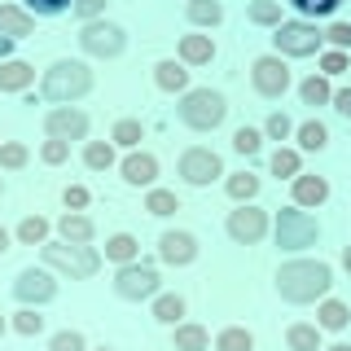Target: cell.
Returning <instances> with one entry per match:
<instances>
[{
    "instance_id": "1f68e13d",
    "label": "cell",
    "mask_w": 351,
    "mask_h": 351,
    "mask_svg": "<svg viewBox=\"0 0 351 351\" xmlns=\"http://www.w3.org/2000/svg\"><path fill=\"white\" fill-rule=\"evenodd\" d=\"M49 219H44V215H27V219H22V224L14 228V237L22 241V246H44V241H49Z\"/></svg>"
},
{
    "instance_id": "680465c9",
    "label": "cell",
    "mask_w": 351,
    "mask_h": 351,
    "mask_svg": "<svg viewBox=\"0 0 351 351\" xmlns=\"http://www.w3.org/2000/svg\"><path fill=\"white\" fill-rule=\"evenodd\" d=\"M97 351H114V347H97Z\"/></svg>"
},
{
    "instance_id": "603a6c76",
    "label": "cell",
    "mask_w": 351,
    "mask_h": 351,
    "mask_svg": "<svg viewBox=\"0 0 351 351\" xmlns=\"http://www.w3.org/2000/svg\"><path fill=\"white\" fill-rule=\"evenodd\" d=\"M184 18H189V27H219L224 5L219 0H184Z\"/></svg>"
},
{
    "instance_id": "8fae6325",
    "label": "cell",
    "mask_w": 351,
    "mask_h": 351,
    "mask_svg": "<svg viewBox=\"0 0 351 351\" xmlns=\"http://www.w3.org/2000/svg\"><path fill=\"white\" fill-rule=\"evenodd\" d=\"M176 176H180L184 184H193V189H202V184H211L215 176H224V158H219L215 149H206V145H189L180 154V162H176Z\"/></svg>"
},
{
    "instance_id": "ffe728a7",
    "label": "cell",
    "mask_w": 351,
    "mask_h": 351,
    "mask_svg": "<svg viewBox=\"0 0 351 351\" xmlns=\"http://www.w3.org/2000/svg\"><path fill=\"white\" fill-rule=\"evenodd\" d=\"M154 84H158L162 93H189V66L176 62V58H162L154 66Z\"/></svg>"
},
{
    "instance_id": "74e56055",
    "label": "cell",
    "mask_w": 351,
    "mask_h": 351,
    "mask_svg": "<svg viewBox=\"0 0 351 351\" xmlns=\"http://www.w3.org/2000/svg\"><path fill=\"white\" fill-rule=\"evenodd\" d=\"M31 162V149L22 141H0V167L5 171H22Z\"/></svg>"
},
{
    "instance_id": "9c48e42d",
    "label": "cell",
    "mask_w": 351,
    "mask_h": 351,
    "mask_svg": "<svg viewBox=\"0 0 351 351\" xmlns=\"http://www.w3.org/2000/svg\"><path fill=\"white\" fill-rule=\"evenodd\" d=\"M80 49L88 53V58H119V53L128 49V31L119 27V22H84L80 27Z\"/></svg>"
},
{
    "instance_id": "8992f818",
    "label": "cell",
    "mask_w": 351,
    "mask_h": 351,
    "mask_svg": "<svg viewBox=\"0 0 351 351\" xmlns=\"http://www.w3.org/2000/svg\"><path fill=\"white\" fill-rule=\"evenodd\" d=\"M277 36H272V44H277V58H312L316 49H321V31H316V22L307 18H285L281 27H272Z\"/></svg>"
},
{
    "instance_id": "52a82bcc",
    "label": "cell",
    "mask_w": 351,
    "mask_h": 351,
    "mask_svg": "<svg viewBox=\"0 0 351 351\" xmlns=\"http://www.w3.org/2000/svg\"><path fill=\"white\" fill-rule=\"evenodd\" d=\"M158 290H162V277H158V268L145 263V259H132V263H123V268L114 272V294L128 299V303L154 299Z\"/></svg>"
},
{
    "instance_id": "4316f807",
    "label": "cell",
    "mask_w": 351,
    "mask_h": 351,
    "mask_svg": "<svg viewBox=\"0 0 351 351\" xmlns=\"http://www.w3.org/2000/svg\"><path fill=\"white\" fill-rule=\"evenodd\" d=\"M154 307H149V312H154V321H158V325H180V316H184V299H180V294H154V299H149Z\"/></svg>"
},
{
    "instance_id": "ac0fdd59",
    "label": "cell",
    "mask_w": 351,
    "mask_h": 351,
    "mask_svg": "<svg viewBox=\"0 0 351 351\" xmlns=\"http://www.w3.org/2000/svg\"><path fill=\"white\" fill-rule=\"evenodd\" d=\"M0 36H9V40L36 36V14H27L22 5H0Z\"/></svg>"
},
{
    "instance_id": "b9f144b4",
    "label": "cell",
    "mask_w": 351,
    "mask_h": 351,
    "mask_svg": "<svg viewBox=\"0 0 351 351\" xmlns=\"http://www.w3.org/2000/svg\"><path fill=\"white\" fill-rule=\"evenodd\" d=\"M71 5H75V0H22V9H27V14H36V18H58Z\"/></svg>"
},
{
    "instance_id": "836d02e7",
    "label": "cell",
    "mask_w": 351,
    "mask_h": 351,
    "mask_svg": "<svg viewBox=\"0 0 351 351\" xmlns=\"http://www.w3.org/2000/svg\"><path fill=\"white\" fill-rule=\"evenodd\" d=\"M224 193L233 197V202H255V193H259V176H250V171L228 176V180H224Z\"/></svg>"
},
{
    "instance_id": "d6a6232c",
    "label": "cell",
    "mask_w": 351,
    "mask_h": 351,
    "mask_svg": "<svg viewBox=\"0 0 351 351\" xmlns=\"http://www.w3.org/2000/svg\"><path fill=\"white\" fill-rule=\"evenodd\" d=\"M268 171H272V176H281V180H294V176L303 171V154H299V149H285V145H281V149L268 158Z\"/></svg>"
},
{
    "instance_id": "bcb514c9",
    "label": "cell",
    "mask_w": 351,
    "mask_h": 351,
    "mask_svg": "<svg viewBox=\"0 0 351 351\" xmlns=\"http://www.w3.org/2000/svg\"><path fill=\"white\" fill-rule=\"evenodd\" d=\"M106 5H110V0H75L71 14L80 22H97V18H106Z\"/></svg>"
},
{
    "instance_id": "7dc6e473",
    "label": "cell",
    "mask_w": 351,
    "mask_h": 351,
    "mask_svg": "<svg viewBox=\"0 0 351 351\" xmlns=\"http://www.w3.org/2000/svg\"><path fill=\"white\" fill-rule=\"evenodd\" d=\"M88 202H93V193H88L84 184H66V189H62V206H66V211H84Z\"/></svg>"
},
{
    "instance_id": "e575fe53",
    "label": "cell",
    "mask_w": 351,
    "mask_h": 351,
    "mask_svg": "<svg viewBox=\"0 0 351 351\" xmlns=\"http://www.w3.org/2000/svg\"><path fill=\"white\" fill-rule=\"evenodd\" d=\"M246 18L255 22V27H281L285 14H281V0H250Z\"/></svg>"
},
{
    "instance_id": "44dd1931",
    "label": "cell",
    "mask_w": 351,
    "mask_h": 351,
    "mask_svg": "<svg viewBox=\"0 0 351 351\" xmlns=\"http://www.w3.org/2000/svg\"><path fill=\"white\" fill-rule=\"evenodd\" d=\"M180 62L184 66H211L215 62V40L211 36H180Z\"/></svg>"
},
{
    "instance_id": "6f0895ef",
    "label": "cell",
    "mask_w": 351,
    "mask_h": 351,
    "mask_svg": "<svg viewBox=\"0 0 351 351\" xmlns=\"http://www.w3.org/2000/svg\"><path fill=\"white\" fill-rule=\"evenodd\" d=\"M0 197H5V176H0Z\"/></svg>"
},
{
    "instance_id": "9f6ffc18",
    "label": "cell",
    "mask_w": 351,
    "mask_h": 351,
    "mask_svg": "<svg viewBox=\"0 0 351 351\" xmlns=\"http://www.w3.org/2000/svg\"><path fill=\"white\" fill-rule=\"evenodd\" d=\"M5 329H9V321H5V316H0V338H5Z\"/></svg>"
},
{
    "instance_id": "f35d334b",
    "label": "cell",
    "mask_w": 351,
    "mask_h": 351,
    "mask_svg": "<svg viewBox=\"0 0 351 351\" xmlns=\"http://www.w3.org/2000/svg\"><path fill=\"white\" fill-rule=\"evenodd\" d=\"M9 329H14V334H22V338H36V334H44V316L36 312V307H22V312H14Z\"/></svg>"
},
{
    "instance_id": "9a60e30c",
    "label": "cell",
    "mask_w": 351,
    "mask_h": 351,
    "mask_svg": "<svg viewBox=\"0 0 351 351\" xmlns=\"http://www.w3.org/2000/svg\"><path fill=\"white\" fill-rule=\"evenodd\" d=\"M119 171H123V180L132 189H154V180H158V158H154L149 149H128L123 162H119Z\"/></svg>"
},
{
    "instance_id": "7bdbcfd3",
    "label": "cell",
    "mask_w": 351,
    "mask_h": 351,
    "mask_svg": "<svg viewBox=\"0 0 351 351\" xmlns=\"http://www.w3.org/2000/svg\"><path fill=\"white\" fill-rule=\"evenodd\" d=\"M321 40L329 44V49L347 53V49H351V22H329V27L321 31Z\"/></svg>"
},
{
    "instance_id": "7a4b0ae2",
    "label": "cell",
    "mask_w": 351,
    "mask_h": 351,
    "mask_svg": "<svg viewBox=\"0 0 351 351\" xmlns=\"http://www.w3.org/2000/svg\"><path fill=\"white\" fill-rule=\"evenodd\" d=\"M88 93H93V71H88V62H80V58H58L40 75V97L53 101V106H71Z\"/></svg>"
},
{
    "instance_id": "6da1fadb",
    "label": "cell",
    "mask_w": 351,
    "mask_h": 351,
    "mask_svg": "<svg viewBox=\"0 0 351 351\" xmlns=\"http://www.w3.org/2000/svg\"><path fill=\"white\" fill-rule=\"evenodd\" d=\"M272 281H277V294L285 303L307 307V303H321L334 290V268L321 259H285Z\"/></svg>"
},
{
    "instance_id": "e0dca14e",
    "label": "cell",
    "mask_w": 351,
    "mask_h": 351,
    "mask_svg": "<svg viewBox=\"0 0 351 351\" xmlns=\"http://www.w3.org/2000/svg\"><path fill=\"white\" fill-rule=\"evenodd\" d=\"M58 233H62V241H71V246H93L97 224H93V215H84V211H66L58 219Z\"/></svg>"
},
{
    "instance_id": "7402d4cb",
    "label": "cell",
    "mask_w": 351,
    "mask_h": 351,
    "mask_svg": "<svg viewBox=\"0 0 351 351\" xmlns=\"http://www.w3.org/2000/svg\"><path fill=\"white\" fill-rule=\"evenodd\" d=\"M316 325H321V329H334V334H338V329L351 325V307H347L343 299H334V294H325L321 307H316Z\"/></svg>"
},
{
    "instance_id": "d6986e66",
    "label": "cell",
    "mask_w": 351,
    "mask_h": 351,
    "mask_svg": "<svg viewBox=\"0 0 351 351\" xmlns=\"http://www.w3.org/2000/svg\"><path fill=\"white\" fill-rule=\"evenodd\" d=\"M36 84V66L22 62V58H9L0 62V93H27Z\"/></svg>"
},
{
    "instance_id": "3957f363",
    "label": "cell",
    "mask_w": 351,
    "mask_h": 351,
    "mask_svg": "<svg viewBox=\"0 0 351 351\" xmlns=\"http://www.w3.org/2000/svg\"><path fill=\"white\" fill-rule=\"evenodd\" d=\"M40 263L49 272H62L71 281H88L101 272V250L97 246H71V241H44L40 246Z\"/></svg>"
},
{
    "instance_id": "2e32d148",
    "label": "cell",
    "mask_w": 351,
    "mask_h": 351,
    "mask_svg": "<svg viewBox=\"0 0 351 351\" xmlns=\"http://www.w3.org/2000/svg\"><path fill=\"white\" fill-rule=\"evenodd\" d=\"M290 197H294V206H321L325 197H329V180H325V176L299 171V176L290 180Z\"/></svg>"
},
{
    "instance_id": "681fc988",
    "label": "cell",
    "mask_w": 351,
    "mask_h": 351,
    "mask_svg": "<svg viewBox=\"0 0 351 351\" xmlns=\"http://www.w3.org/2000/svg\"><path fill=\"white\" fill-rule=\"evenodd\" d=\"M347 71V53H338V49H329V53H321V75L329 80V75H343Z\"/></svg>"
},
{
    "instance_id": "7c38bea8",
    "label": "cell",
    "mask_w": 351,
    "mask_h": 351,
    "mask_svg": "<svg viewBox=\"0 0 351 351\" xmlns=\"http://www.w3.org/2000/svg\"><path fill=\"white\" fill-rule=\"evenodd\" d=\"M14 299L27 303V307H40V303H53L58 299V277H53L49 268H22L14 277Z\"/></svg>"
},
{
    "instance_id": "8d00e7d4",
    "label": "cell",
    "mask_w": 351,
    "mask_h": 351,
    "mask_svg": "<svg viewBox=\"0 0 351 351\" xmlns=\"http://www.w3.org/2000/svg\"><path fill=\"white\" fill-rule=\"evenodd\" d=\"M145 211L149 215H176V211H180V197H176V189H158V184H154V189L145 193Z\"/></svg>"
},
{
    "instance_id": "60d3db41",
    "label": "cell",
    "mask_w": 351,
    "mask_h": 351,
    "mask_svg": "<svg viewBox=\"0 0 351 351\" xmlns=\"http://www.w3.org/2000/svg\"><path fill=\"white\" fill-rule=\"evenodd\" d=\"M233 149L241 154V158H255V154L263 149V132L259 128H237L233 132Z\"/></svg>"
},
{
    "instance_id": "484cf974",
    "label": "cell",
    "mask_w": 351,
    "mask_h": 351,
    "mask_svg": "<svg viewBox=\"0 0 351 351\" xmlns=\"http://www.w3.org/2000/svg\"><path fill=\"white\" fill-rule=\"evenodd\" d=\"M110 141H114V149H141V141H145V123H141V119H114Z\"/></svg>"
},
{
    "instance_id": "ba28073f",
    "label": "cell",
    "mask_w": 351,
    "mask_h": 351,
    "mask_svg": "<svg viewBox=\"0 0 351 351\" xmlns=\"http://www.w3.org/2000/svg\"><path fill=\"white\" fill-rule=\"evenodd\" d=\"M290 84H294V75H290V66H285V58H277V53H263V58L250 62V88H255L263 101L285 97Z\"/></svg>"
},
{
    "instance_id": "83f0119b",
    "label": "cell",
    "mask_w": 351,
    "mask_h": 351,
    "mask_svg": "<svg viewBox=\"0 0 351 351\" xmlns=\"http://www.w3.org/2000/svg\"><path fill=\"white\" fill-rule=\"evenodd\" d=\"M285 343H290V351H321V325L294 321L285 329Z\"/></svg>"
},
{
    "instance_id": "f907efd6",
    "label": "cell",
    "mask_w": 351,
    "mask_h": 351,
    "mask_svg": "<svg viewBox=\"0 0 351 351\" xmlns=\"http://www.w3.org/2000/svg\"><path fill=\"white\" fill-rule=\"evenodd\" d=\"M329 101H334V110L343 119H351V88H334V97H329Z\"/></svg>"
},
{
    "instance_id": "5bb4252c",
    "label": "cell",
    "mask_w": 351,
    "mask_h": 351,
    "mask_svg": "<svg viewBox=\"0 0 351 351\" xmlns=\"http://www.w3.org/2000/svg\"><path fill=\"white\" fill-rule=\"evenodd\" d=\"M158 259L171 263V268H184V263L197 259V237L189 228H167V233L158 237Z\"/></svg>"
},
{
    "instance_id": "f5cc1de1",
    "label": "cell",
    "mask_w": 351,
    "mask_h": 351,
    "mask_svg": "<svg viewBox=\"0 0 351 351\" xmlns=\"http://www.w3.org/2000/svg\"><path fill=\"white\" fill-rule=\"evenodd\" d=\"M9 241H14V233H9V228L0 224V255H5V250H9Z\"/></svg>"
},
{
    "instance_id": "c3c4849f",
    "label": "cell",
    "mask_w": 351,
    "mask_h": 351,
    "mask_svg": "<svg viewBox=\"0 0 351 351\" xmlns=\"http://www.w3.org/2000/svg\"><path fill=\"white\" fill-rule=\"evenodd\" d=\"M40 158L49 162V167H58V162L71 158V145H66V141H44V145H40Z\"/></svg>"
},
{
    "instance_id": "ab89813d",
    "label": "cell",
    "mask_w": 351,
    "mask_h": 351,
    "mask_svg": "<svg viewBox=\"0 0 351 351\" xmlns=\"http://www.w3.org/2000/svg\"><path fill=\"white\" fill-rule=\"evenodd\" d=\"M285 5H294L307 22H316V18H329V14H338V5L343 0H285Z\"/></svg>"
},
{
    "instance_id": "f1b7e54d",
    "label": "cell",
    "mask_w": 351,
    "mask_h": 351,
    "mask_svg": "<svg viewBox=\"0 0 351 351\" xmlns=\"http://www.w3.org/2000/svg\"><path fill=\"white\" fill-rule=\"evenodd\" d=\"M215 351H255V334L246 325H224L215 334Z\"/></svg>"
},
{
    "instance_id": "f546056e",
    "label": "cell",
    "mask_w": 351,
    "mask_h": 351,
    "mask_svg": "<svg viewBox=\"0 0 351 351\" xmlns=\"http://www.w3.org/2000/svg\"><path fill=\"white\" fill-rule=\"evenodd\" d=\"M294 136H299V149L303 154H321L329 145V132H325L321 119H307V123H299V128H294Z\"/></svg>"
},
{
    "instance_id": "db71d44e",
    "label": "cell",
    "mask_w": 351,
    "mask_h": 351,
    "mask_svg": "<svg viewBox=\"0 0 351 351\" xmlns=\"http://www.w3.org/2000/svg\"><path fill=\"white\" fill-rule=\"evenodd\" d=\"M343 268L351 272V246H343Z\"/></svg>"
},
{
    "instance_id": "277c9868",
    "label": "cell",
    "mask_w": 351,
    "mask_h": 351,
    "mask_svg": "<svg viewBox=\"0 0 351 351\" xmlns=\"http://www.w3.org/2000/svg\"><path fill=\"white\" fill-rule=\"evenodd\" d=\"M176 119H180L189 132H215L228 119V101H224V93H215V88H189V93H180Z\"/></svg>"
},
{
    "instance_id": "4fadbf2b",
    "label": "cell",
    "mask_w": 351,
    "mask_h": 351,
    "mask_svg": "<svg viewBox=\"0 0 351 351\" xmlns=\"http://www.w3.org/2000/svg\"><path fill=\"white\" fill-rule=\"evenodd\" d=\"M88 114L84 110H75V106H53L49 114H44V136L49 141H88Z\"/></svg>"
},
{
    "instance_id": "816d5d0a",
    "label": "cell",
    "mask_w": 351,
    "mask_h": 351,
    "mask_svg": "<svg viewBox=\"0 0 351 351\" xmlns=\"http://www.w3.org/2000/svg\"><path fill=\"white\" fill-rule=\"evenodd\" d=\"M9 58H14V40L0 36V62H9Z\"/></svg>"
},
{
    "instance_id": "f6af8a7d",
    "label": "cell",
    "mask_w": 351,
    "mask_h": 351,
    "mask_svg": "<svg viewBox=\"0 0 351 351\" xmlns=\"http://www.w3.org/2000/svg\"><path fill=\"white\" fill-rule=\"evenodd\" d=\"M49 351H88V338L80 329H62V334L49 338Z\"/></svg>"
},
{
    "instance_id": "4dcf8cb0",
    "label": "cell",
    "mask_w": 351,
    "mask_h": 351,
    "mask_svg": "<svg viewBox=\"0 0 351 351\" xmlns=\"http://www.w3.org/2000/svg\"><path fill=\"white\" fill-rule=\"evenodd\" d=\"M114 141H88L84 145V167L88 171H110L114 167Z\"/></svg>"
},
{
    "instance_id": "ee69618b",
    "label": "cell",
    "mask_w": 351,
    "mask_h": 351,
    "mask_svg": "<svg viewBox=\"0 0 351 351\" xmlns=\"http://www.w3.org/2000/svg\"><path fill=\"white\" fill-rule=\"evenodd\" d=\"M263 136H268V141H290V136H294V119L281 114V110H277V114H268V123H263Z\"/></svg>"
},
{
    "instance_id": "cb8c5ba5",
    "label": "cell",
    "mask_w": 351,
    "mask_h": 351,
    "mask_svg": "<svg viewBox=\"0 0 351 351\" xmlns=\"http://www.w3.org/2000/svg\"><path fill=\"white\" fill-rule=\"evenodd\" d=\"M171 343H176V351H206L211 347V334H206V325H197V321H180L176 334H171Z\"/></svg>"
},
{
    "instance_id": "30bf717a",
    "label": "cell",
    "mask_w": 351,
    "mask_h": 351,
    "mask_svg": "<svg viewBox=\"0 0 351 351\" xmlns=\"http://www.w3.org/2000/svg\"><path fill=\"white\" fill-rule=\"evenodd\" d=\"M268 211L263 206H255V202H237V211H228V219H224V233L237 241V246H259L263 237H268Z\"/></svg>"
},
{
    "instance_id": "d4e9b609",
    "label": "cell",
    "mask_w": 351,
    "mask_h": 351,
    "mask_svg": "<svg viewBox=\"0 0 351 351\" xmlns=\"http://www.w3.org/2000/svg\"><path fill=\"white\" fill-rule=\"evenodd\" d=\"M101 259H110V263H132V259H141V241L132 237V233H114V237H106V250H101Z\"/></svg>"
},
{
    "instance_id": "d590c367",
    "label": "cell",
    "mask_w": 351,
    "mask_h": 351,
    "mask_svg": "<svg viewBox=\"0 0 351 351\" xmlns=\"http://www.w3.org/2000/svg\"><path fill=\"white\" fill-rule=\"evenodd\" d=\"M299 97H303V106H329L334 88H329L325 75H307V80L299 84Z\"/></svg>"
},
{
    "instance_id": "5b68a950",
    "label": "cell",
    "mask_w": 351,
    "mask_h": 351,
    "mask_svg": "<svg viewBox=\"0 0 351 351\" xmlns=\"http://www.w3.org/2000/svg\"><path fill=\"white\" fill-rule=\"evenodd\" d=\"M272 237H277L281 250L299 255V250H307V246H316V241H321V224H316V215H307L303 206H285V211H277Z\"/></svg>"
},
{
    "instance_id": "11a10c76",
    "label": "cell",
    "mask_w": 351,
    "mask_h": 351,
    "mask_svg": "<svg viewBox=\"0 0 351 351\" xmlns=\"http://www.w3.org/2000/svg\"><path fill=\"white\" fill-rule=\"evenodd\" d=\"M325 351H351V343H334V347H325Z\"/></svg>"
}]
</instances>
